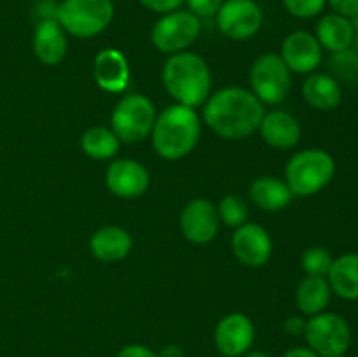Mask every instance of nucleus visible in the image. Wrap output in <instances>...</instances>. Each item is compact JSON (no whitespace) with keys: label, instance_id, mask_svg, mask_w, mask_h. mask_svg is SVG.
Instances as JSON below:
<instances>
[{"label":"nucleus","instance_id":"nucleus-1","mask_svg":"<svg viewBox=\"0 0 358 357\" xmlns=\"http://www.w3.org/2000/svg\"><path fill=\"white\" fill-rule=\"evenodd\" d=\"M264 104L240 86L222 88L203 105L206 126L226 140H241L255 133L264 118Z\"/></svg>","mask_w":358,"mask_h":357},{"label":"nucleus","instance_id":"nucleus-2","mask_svg":"<svg viewBox=\"0 0 358 357\" xmlns=\"http://www.w3.org/2000/svg\"><path fill=\"white\" fill-rule=\"evenodd\" d=\"M163 86L175 104L203 107L212 94V74L205 59L196 52H175L164 62Z\"/></svg>","mask_w":358,"mask_h":357},{"label":"nucleus","instance_id":"nucleus-3","mask_svg":"<svg viewBox=\"0 0 358 357\" xmlns=\"http://www.w3.org/2000/svg\"><path fill=\"white\" fill-rule=\"evenodd\" d=\"M150 136L154 150L163 160H182L198 146L201 136V119L196 108L173 104L157 114Z\"/></svg>","mask_w":358,"mask_h":357},{"label":"nucleus","instance_id":"nucleus-4","mask_svg":"<svg viewBox=\"0 0 358 357\" xmlns=\"http://www.w3.org/2000/svg\"><path fill=\"white\" fill-rule=\"evenodd\" d=\"M336 175V161L331 153L310 147L294 154L285 167L287 186L294 196H313L327 188Z\"/></svg>","mask_w":358,"mask_h":357},{"label":"nucleus","instance_id":"nucleus-5","mask_svg":"<svg viewBox=\"0 0 358 357\" xmlns=\"http://www.w3.org/2000/svg\"><path fill=\"white\" fill-rule=\"evenodd\" d=\"M115 14L112 0H62L55 20L77 38H91L107 30Z\"/></svg>","mask_w":358,"mask_h":357},{"label":"nucleus","instance_id":"nucleus-6","mask_svg":"<svg viewBox=\"0 0 358 357\" xmlns=\"http://www.w3.org/2000/svg\"><path fill=\"white\" fill-rule=\"evenodd\" d=\"M156 118V107L149 97L142 93H128L112 111L110 130L121 142H142L152 133Z\"/></svg>","mask_w":358,"mask_h":357},{"label":"nucleus","instance_id":"nucleus-7","mask_svg":"<svg viewBox=\"0 0 358 357\" xmlns=\"http://www.w3.org/2000/svg\"><path fill=\"white\" fill-rule=\"evenodd\" d=\"M304 338L308 349L318 357H345L352 346V328L348 321L334 312H322L306 321Z\"/></svg>","mask_w":358,"mask_h":357},{"label":"nucleus","instance_id":"nucleus-8","mask_svg":"<svg viewBox=\"0 0 358 357\" xmlns=\"http://www.w3.org/2000/svg\"><path fill=\"white\" fill-rule=\"evenodd\" d=\"M201 34V20L187 9L161 14L150 30L154 48L163 55L187 51Z\"/></svg>","mask_w":358,"mask_h":357},{"label":"nucleus","instance_id":"nucleus-9","mask_svg":"<svg viewBox=\"0 0 358 357\" xmlns=\"http://www.w3.org/2000/svg\"><path fill=\"white\" fill-rule=\"evenodd\" d=\"M252 93L266 105H278L285 102L292 88V72L282 56L276 52H264L254 62L250 69Z\"/></svg>","mask_w":358,"mask_h":357},{"label":"nucleus","instance_id":"nucleus-10","mask_svg":"<svg viewBox=\"0 0 358 357\" xmlns=\"http://www.w3.org/2000/svg\"><path fill=\"white\" fill-rule=\"evenodd\" d=\"M217 27L233 41H248L262 27V9L255 0H224L215 16Z\"/></svg>","mask_w":358,"mask_h":357},{"label":"nucleus","instance_id":"nucleus-11","mask_svg":"<svg viewBox=\"0 0 358 357\" xmlns=\"http://www.w3.org/2000/svg\"><path fill=\"white\" fill-rule=\"evenodd\" d=\"M108 191L122 200L140 198L150 186V175L140 161L122 158L114 160L105 172Z\"/></svg>","mask_w":358,"mask_h":357},{"label":"nucleus","instance_id":"nucleus-12","mask_svg":"<svg viewBox=\"0 0 358 357\" xmlns=\"http://www.w3.org/2000/svg\"><path fill=\"white\" fill-rule=\"evenodd\" d=\"M280 56L289 66L290 72L310 76V74L317 72V69L320 66L322 59H324V49L315 34H310L306 30H296L283 38Z\"/></svg>","mask_w":358,"mask_h":357},{"label":"nucleus","instance_id":"nucleus-13","mask_svg":"<svg viewBox=\"0 0 358 357\" xmlns=\"http://www.w3.org/2000/svg\"><path fill=\"white\" fill-rule=\"evenodd\" d=\"M220 227V217L217 205L206 198L191 200L182 209L180 230L182 234L192 244H208L217 237Z\"/></svg>","mask_w":358,"mask_h":357},{"label":"nucleus","instance_id":"nucleus-14","mask_svg":"<svg viewBox=\"0 0 358 357\" xmlns=\"http://www.w3.org/2000/svg\"><path fill=\"white\" fill-rule=\"evenodd\" d=\"M215 346L222 356L241 357L250 350L255 340V326L250 317L241 312H233L222 317L213 332Z\"/></svg>","mask_w":358,"mask_h":357},{"label":"nucleus","instance_id":"nucleus-15","mask_svg":"<svg viewBox=\"0 0 358 357\" xmlns=\"http://www.w3.org/2000/svg\"><path fill=\"white\" fill-rule=\"evenodd\" d=\"M231 247L238 261L250 268L264 266L273 254L271 237L264 227L254 223H245L234 230Z\"/></svg>","mask_w":358,"mask_h":357},{"label":"nucleus","instance_id":"nucleus-16","mask_svg":"<svg viewBox=\"0 0 358 357\" xmlns=\"http://www.w3.org/2000/svg\"><path fill=\"white\" fill-rule=\"evenodd\" d=\"M94 80L107 93H122L131 79V70L126 56L115 48H105L94 56Z\"/></svg>","mask_w":358,"mask_h":357},{"label":"nucleus","instance_id":"nucleus-17","mask_svg":"<svg viewBox=\"0 0 358 357\" xmlns=\"http://www.w3.org/2000/svg\"><path fill=\"white\" fill-rule=\"evenodd\" d=\"M257 132L269 147L278 150L294 149L301 142L303 135L299 121L290 112L280 108L266 112Z\"/></svg>","mask_w":358,"mask_h":357},{"label":"nucleus","instance_id":"nucleus-18","mask_svg":"<svg viewBox=\"0 0 358 357\" xmlns=\"http://www.w3.org/2000/svg\"><path fill=\"white\" fill-rule=\"evenodd\" d=\"M35 58L44 65H58L63 62L69 49L66 31L62 24L51 18V20H38L35 27L34 38H31Z\"/></svg>","mask_w":358,"mask_h":357},{"label":"nucleus","instance_id":"nucleus-19","mask_svg":"<svg viewBox=\"0 0 358 357\" xmlns=\"http://www.w3.org/2000/svg\"><path fill=\"white\" fill-rule=\"evenodd\" d=\"M133 238L129 231L121 226H103L94 231L90 238V251L98 261L117 262L131 252Z\"/></svg>","mask_w":358,"mask_h":357},{"label":"nucleus","instance_id":"nucleus-20","mask_svg":"<svg viewBox=\"0 0 358 357\" xmlns=\"http://www.w3.org/2000/svg\"><path fill=\"white\" fill-rule=\"evenodd\" d=\"M303 97L317 111H334L343 102V88L327 72H313L303 83Z\"/></svg>","mask_w":358,"mask_h":357},{"label":"nucleus","instance_id":"nucleus-21","mask_svg":"<svg viewBox=\"0 0 358 357\" xmlns=\"http://www.w3.org/2000/svg\"><path fill=\"white\" fill-rule=\"evenodd\" d=\"M248 198L266 212H278L289 206L294 195L283 178L273 177V175H262L252 181L248 188Z\"/></svg>","mask_w":358,"mask_h":357},{"label":"nucleus","instance_id":"nucleus-22","mask_svg":"<svg viewBox=\"0 0 358 357\" xmlns=\"http://www.w3.org/2000/svg\"><path fill=\"white\" fill-rule=\"evenodd\" d=\"M315 37L320 42L322 49H327L329 52H339L352 48L353 38H355V28L348 18L329 13L318 20Z\"/></svg>","mask_w":358,"mask_h":357},{"label":"nucleus","instance_id":"nucleus-23","mask_svg":"<svg viewBox=\"0 0 358 357\" xmlns=\"http://www.w3.org/2000/svg\"><path fill=\"white\" fill-rule=\"evenodd\" d=\"M332 293L346 301L358 300V252L334 258L327 273Z\"/></svg>","mask_w":358,"mask_h":357},{"label":"nucleus","instance_id":"nucleus-24","mask_svg":"<svg viewBox=\"0 0 358 357\" xmlns=\"http://www.w3.org/2000/svg\"><path fill=\"white\" fill-rule=\"evenodd\" d=\"M332 289L327 276H304L296 289V303L306 317L322 314L331 303Z\"/></svg>","mask_w":358,"mask_h":357},{"label":"nucleus","instance_id":"nucleus-25","mask_svg":"<svg viewBox=\"0 0 358 357\" xmlns=\"http://www.w3.org/2000/svg\"><path fill=\"white\" fill-rule=\"evenodd\" d=\"M119 147H121V140L110 128H105V126L87 128L80 136V149L86 156L96 161L112 160L119 153Z\"/></svg>","mask_w":358,"mask_h":357},{"label":"nucleus","instance_id":"nucleus-26","mask_svg":"<svg viewBox=\"0 0 358 357\" xmlns=\"http://www.w3.org/2000/svg\"><path fill=\"white\" fill-rule=\"evenodd\" d=\"M217 212H219L220 223L234 227V230L248 223V203L238 195L224 196L219 205H217Z\"/></svg>","mask_w":358,"mask_h":357},{"label":"nucleus","instance_id":"nucleus-27","mask_svg":"<svg viewBox=\"0 0 358 357\" xmlns=\"http://www.w3.org/2000/svg\"><path fill=\"white\" fill-rule=\"evenodd\" d=\"M331 76L338 80L352 83L358 79V52L353 48L339 52H331L329 58Z\"/></svg>","mask_w":358,"mask_h":357},{"label":"nucleus","instance_id":"nucleus-28","mask_svg":"<svg viewBox=\"0 0 358 357\" xmlns=\"http://www.w3.org/2000/svg\"><path fill=\"white\" fill-rule=\"evenodd\" d=\"M332 258L331 252L324 247H310L301 258V266H303L304 273L311 276H327L329 270H331Z\"/></svg>","mask_w":358,"mask_h":357},{"label":"nucleus","instance_id":"nucleus-29","mask_svg":"<svg viewBox=\"0 0 358 357\" xmlns=\"http://www.w3.org/2000/svg\"><path fill=\"white\" fill-rule=\"evenodd\" d=\"M287 13L299 20H311L324 13L327 0H282Z\"/></svg>","mask_w":358,"mask_h":357},{"label":"nucleus","instance_id":"nucleus-30","mask_svg":"<svg viewBox=\"0 0 358 357\" xmlns=\"http://www.w3.org/2000/svg\"><path fill=\"white\" fill-rule=\"evenodd\" d=\"M184 4L187 6V10L203 20V18H215L224 0H185Z\"/></svg>","mask_w":358,"mask_h":357},{"label":"nucleus","instance_id":"nucleus-31","mask_svg":"<svg viewBox=\"0 0 358 357\" xmlns=\"http://www.w3.org/2000/svg\"><path fill=\"white\" fill-rule=\"evenodd\" d=\"M138 2L142 4L145 9L152 10V13L166 14V13H171V10L180 9V6L185 2V0H138Z\"/></svg>","mask_w":358,"mask_h":357},{"label":"nucleus","instance_id":"nucleus-32","mask_svg":"<svg viewBox=\"0 0 358 357\" xmlns=\"http://www.w3.org/2000/svg\"><path fill=\"white\" fill-rule=\"evenodd\" d=\"M327 6L331 7L332 13L348 18V20L358 14V0H327Z\"/></svg>","mask_w":358,"mask_h":357},{"label":"nucleus","instance_id":"nucleus-33","mask_svg":"<svg viewBox=\"0 0 358 357\" xmlns=\"http://www.w3.org/2000/svg\"><path fill=\"white\" fill-rule=\"evenodd\" d=\"M283 329H285L287 335L290 336H299L304 335V329H306V318L301 317V315H290L283 322Z\"/></svg>","mask_w":358,"mask_h":357},{"label":"nucleus","instance_id":"nucleus-34","mask_svg":"<svg viewBox=\"0 0 358 357\" xmlns=\"http://www.w3.org/2000/svg\"><path fill=\"white\" fill-rule=\"evenodd\" d=\"M117 357H159L154 350L143 345H128L117 354Z\"/></svg>","mask_w":358,"mask_h":357},{"label":"nucleus","instance_id":"nucleus-35","mask_svg":"<svg viewBox=\"0 0 358 357\" xmlns=\"http://www.w3.org/2000/svg\"><path fill=\"white\" fill-rule=\"evenodd\" d=\"M283 357H318L317 354L313 352L308 346H296V349H290L289 352L283 354Z\"/></svg>","mask_w":358,"mask_h":357},{"label":"nucleus","instance_id":"nucleus-36","mask_svg":"<svg viewBox=\"0 0 358 357\" xmlns=\"http://www.w3.org/2000/svg\"><path fill=\"white\" fill-rule=\"evenodd\" d=\"M157 356L159 357H184V350H182L178 345H166V346H163V350H161Z\"/></svg>","mask_w":358,"mask_h":357},{"label":"nucleus","instance_id":"nucleus-37","mask_svg":"<svg viewBox=\"0 0 358 357\" xmlns=\"http://www.w3.org/2000/svg\"><path fill=\"white\" fill-rule=\"evenodd\" d=\"M243 357H269L266 352H247Z\"/></svg>","mask_w":358,"mask_h":357},{"label":"nucleus","instance_id":"nucleus-38","mask_svg":"<svg viewBox=\"0 0 358 357\" xmlns=\"http://www.w3.org/2000/svg\"><path fill=\"white\" fill-rule=\"evenodd\" d=\"M352 48L355 49V51L358 52V31H355V38H353V44H352Z\"/></svg>","mask_w":358,"mask_h":357},{"label":"nucleus","instance_id":"nucleus-39","mask_svg":"<svg viewBox=\"0 0 358 357\" xmlns=\"http://www.w3.org/2000/svg\"><path fill=\"white\" fill-rule=\"evenodd\" d=\"M352 24H353V28H355V31H358V14L355 18H352Z\"/></svg>","mask_w":358,"mask_h":357},{"label":"nucleus","instance_id":"nucleus-40","mask_svg":"<svg viewBox=\"0 0 358 357\" xmlns=\"http://www.w3.org/2000/svg\"><path fill=\"white\" fill-rule=\"evenodd\" d=\"M255 2H257V0H255Z\"/></svg>","mask_w":358,"mask_h":357}]
</instances>
